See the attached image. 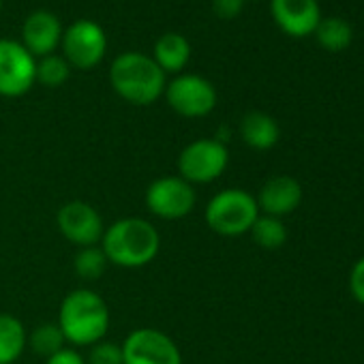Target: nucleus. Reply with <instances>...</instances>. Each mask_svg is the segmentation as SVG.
I'll return each instance as SVG.
<instances>
[{
	"instance_id": "1",
	"label": "nucleus",
	"mask_w": 364,
	"mask_h": 364,
	"mask_svg": "<svg viewBox=\"0 0 364 364\" xmlns=\"http://www.w3.org/2000/svg\"><path fill=\"white\" fill-rule=\"evenodd\" d=\"M101 249L112 266L144 268L152 264L161 251V234L156 225L139 217H124L109 223L101 238Z\"/></svg>"
},
{
	"instance_id": "2",
	"label": "nucleus",
	"mask_w": 364,
	"mask_h": 364,
	"mask_svg": "<svg viewBox=\"0 0 364 364\" xmlns=\"http://www.w3.org/2000/svg\"><path fill=\"white\" fill-rule=\"evenodd\" d=\"M56 323L69 345L90 347L103 341L109 330V306L97 291L80 287L63 298Z\"/></svg>"
},
{
	"instance_id": "3",
	"label": "nucleus",
	"mask_w": 364,
	"mask_h": 364,
	"mask_svg": "<svg viewBox=\"0 0 364 364\" xmlns=\"http://www.w3.org/2000/svg\"><path fill=\"white\" fill-rule=\"evenodd\" d=\"M109 82L114 92L131 105H152L167 86V75L161 67L141 52H124L114 58L109 67Z\"/></svg>"
},
{
	"instance_id": "4",
	"label": "nucleus",
	"mask_w": 364,
	"mask_h": 364,
	"mask_svg": "<svg viewBox=\"0 0 364 364\" xmlns=\"http://www.w3.org/2000/svg\"><path fill=\"white\" fill-rule=\"evenodd\" d=\"M257 217H259V206L255 196L236 187L219 191L204 210L206 225L215 234L225 238L249 234Z\"/></svg>"
},
{
	"instance_id": "5",
	"label": "nucleus",
	"mask_w": 364,
	"mask_h": 364,
	"mask_svg": "<svg viewBox=\"0 0 364 364\" xmlns=\"http://www.w3.org/2000/svg\"><path fill=\"white\" fill-rule=\"evenodd\" d=\"M230 165L228 144L215 137H200L178 154V176L189 185H210L219 180Z\"/></svg>"
},
{
	"instance_id": "6",
	"label": "nucleus",
	"mask_w": 364,
	"mask_h": 364,
	"mask_svg": "<svg viewBox=\"0 0 364 364\" xmlns=\"http://www.w3.org/2000/svg\"><path fill=\"white\" fill-rule=\"evenodd\" d=\"M198 204L196 187L180 176H161L146 189V208L163 221H178L193 213Z\"/></svg>"
},
{
	"instance_id": "7",
	"label": "nucleus",
	"mask_w": 364,
	"mask_h": 364,
	"mask_svg": "<svg viewBox=\"0 0 364 364\" xmlns=\"http://www.w3.org/2000/svg\"><path fill=\"white\" fill-rule=\"evenodd\" d=\"M167 105L182 118H204L217 107V88L198 73H180L163 92Z\"/></svg>"
},
{
	"instance_id": "8",
	"label": "nucleus",
	"mask_w": 364,
	"mask_h": 364,
	"mask_svg": "<svg viewBox=\"0 0 364 364\" xmlns=\"http://www.w3.org/2000/svg\"><path fill=\"white\" fill-rule=\"evenodd\" d=\"M63 56L71 69H95L107 54V35L95 20H77L63 33Z\"/></svg>"
},
{
	"instance_id": "9",
	"label": "nucleus",
	"mask_w": 364,
	"mask_h": 364,
	"mask_svg": "<svg viewBox=\"0 0 364 364\" xmlns=\"http://www.w3.org/2000/svg\"><path fill=\"white\" fill-rule=\"evenodd\" d=\"M37 82V58L16 39H0V97H24Z\"/></svg>"
},
{
	"instance_id": "10",
	"label": "nucleus",
	"mask_w": 364,
	"mask_h": 364,
	"mask_svg": "<svg viewBox=\"0 0 364 364\" xmlns=\"http://www.w3.org/2000/svg\"><path fill=\"white\" fill-rule=\"evenodd\" d=\"M122 364H182V353L169 334L146 326L127 334Z\"/></svg>"
},
{
	"instance_id": "11",
	"label": "nucleus",
	"mask_w": 364,
	"mask_h": 364,
	"mask_svg": "<svg viewBox=\"0 0 364 364\" xmlns=\"http://www.w3.org/2000/svg\"><path fill=\"white\" fill-rule=\"evenodd\" d=\"M56 223L60 234L77 249L101 245L105 223L99 210L82 200H71L58 208Z\"/></svg>"
},
{
	"instance_id": "12",
	"label": "nucleus",
	"mask_w": 364,
	"mask_h": 364,
	"mask_svg": "<svg viewBox=\"0 0 364 364\" xmlns=\"http://www.w3.org/2000/svg\"><path fill=\"white\" fill-rule=\"evenodd\" d=\"M270 16L279 31L291 39L313 37L323 18L319 0H270Z\"/></svg>"
},
{
	"instance_id": "13",
	"label": "nucleus",
	"mask_w": 364,
	"mask_h": 364,
	"mask_svg": "<svg viewBox=\"0 0 364 364\" xmlns=\"http://www.w3.org/2000/svg\"><path fill=\"white\" fill-rule=\"evenodd\" d=\"M63 33L65 28L52 11L37 9L26 18L22 26V46L35 58H43L56 54V48H60L63 41Z\"/></svg>"
},
{
	"instance_id": "14",
	"label": "nucleus",
	"mask_w": 364,
	"mask_h": 364,
	"mask_svg": "<svg viewBox=\"0 0 364 364\" xmlns=\"http://www.w3.org/2000/svg\"><path fill=\"white\" fill-rule=\"evenodd\" d=\"M259 206V215L283 219L291 215L302 202V185L291 176H272L264 182L259 196L255 198Z\"/></svg>"
},
{
	"instance_id": "15",
	"label": "nucleus",
	"mask_w": 364,
	"mask_h": 364,
	"mask_svg": "<svg viewBox=\"0 0 364 364\" xmlns=\"http://www.w3.org/2000/svg\"><path fill=\"white\" fill-rule=\"evenodd\" d=\"M152 60L161 67V71L167 75H180L182 69L191 60V43L185 35L178 33H165L156 39L152 48Z\"/></svg>"
},
{
	"instance_id": "16",
	"label": "nucleus",
	"mask_w": 364,
	"mask_h": 364,
	"mask_svg": "<svg viewBox=\"0 0 364 364\" xmlns=\"http://www.w3.org/2000/svg\"><path fill=\"white\" fill-rule=\"evenodd\" d=\"M240 137L253 150H270L281 139V127L266 112H247L240 120Z\"/></svg>"
},
{
	"instance_id": "17",
	"label": "nucleus",
	"mask_w": 364,
	"mask_h": 364,
	"mask_svg": "<svg viewBox=\"0 0 364 364\" xmlns=\"http://www.w3.org/2000/svg\"><path fill=\"white\" fill-rule=\"evenodd\" d=\"M26 347L28 332L24 323L11 313H0V364H16Z\"/></svg>"
},
{
	"instance_id": "18",
	"label": "nucleus",
	"mask_w": 364,
	"mask_h": 364,
	"mask_svg": "<svg viewBox=\"0 0 364 364\" xmlns=\"http://www.w3.org/2000/svg\"><path fill=\"white\" fill-rule=\"evenodd\" d=\"M313 37L321 50L338 54V52H345L353 43V26L345 18H334V16L321 18Z\"/></svg>"
},
{
	"instance_id": "19",
	"label": "nucleus",
	"mask_w": 364,
	"mask_h": 364,
	"mask_svg": "<svg viewBox=\"0 0 364 364\" xmlns=\"http://www.w3.org/2000/svg\"><path fill=\"white\" fill-rule=\"evenodd\" d=\"M249 234H251L253 242L266 251L281 249L287 240V228H285L283 219L268 217V215H259Z\"/></svg>"
},
{
	"instance_id": "20",
	"label": "nucleus",
	"mask_w": 364,
	"mask_h": 364,
	"mask_svg": "<svg viewBox=\"0 0 364 364\" xmlns=\"http://www.w3.org/2000/svg\"><path fill=\"white\" fill-rule=\"evenodd\" d=\"M67 345H69V343H67V338H65L60 326L54 323V321H46V323L37 326V328L28 334V347H31L35 353L43 355L46 360H48L50 355L58 353L60 349H65Z\"/></svg>"
},
{
	"instance_id": "21",
	"label": "nucleus",
	"mask_w": 364,
	"mask_h": 364,
	"mask_svg": "<svg viewBox=\"0 0 364 364\" xmlns=\"http://www.w3.org/2000/svg\"><path fill=\"white\" fill-rule=\"evenodd\" d=\"M107 266H109V262H107L101 245L80 249L73 259V270L82 281H99L103 277V272L107 270Z\"/></svg>"
},
{
	"instance_id": "22",
	"label": "nucleus",
	"mask_w": 364,
	"mask_h": 364,
	"mask_svg": "<svg viewBox=\"0 0 364 364\" xmlns=\"http://www.w3.org/2000/svg\"><path fill=\"white\" fill-rule=\"evenodd\" d=\"M71 75V65L63 54H50L37 60V82L48 88L63 86Z\"/></svg>"
},
{
	"instance_id": "23",
	"label": "nucleus",
	"mask_w": 364,
	"mask_h": 364,
	"mask_svg": "<svg viewBox=\"0 0 364 364\" xmlns=\"http://www.w3.org/2000/svg\"><path fill=\"white\" fill-rule=\"evenodd\" d=\"M86 364H122V345L107 338L90 345Z\"/></svg>"
},
{
	"instance_id": "24",
	"label": "nucleus",
	"mask_w": 364,
	"mask_h": 364,
	"mask_svg": "<svg viewBox=\"0 0 364 364\" xmlns=\"http://www.w3.org/2000/svg\"><path fill=\"white\" fill-rule=\"evenodd\" d=\"M247 0H213V11L221 20H234L242 14Z\"/></svg>"
},
{
	"instance_id": "25",
	"label": "nucleus",
	"mask_w": 364,
	"mask_h": 364,
	"mask_svg": "<svg viewBox=\"0 0 364 364\" xmlns=\"http://www.w3.org/2000/svg\"><path fill=\"white\" fill-rule=\"evenodd\" d=\"M349 291L364 306V257H360L349 272Z\"/></svg>"
},
{
	"instance_id": "26",
	"label": "nucleus",
	"mask_w": 364,
	"mask_h": 364,
	"mask_svg": "<svg viewBox=\"0 0 364 364\" xmlns=\"http://www.w3.org/2000/svg\"><path fill=\"white\" fill-rule=\"evenodd\" d=\"M46 364H86V358L75 347H65L58 353L50 355Z\"/></svg>"
},
{
	"instance_id": "27",
	"label": "nucleus",
	"mask_w": 364,
	"mask_h": 364,
	"mask_svg": "<svg viewBox=\"0 0 364 364\" xmlns=\"http://www.w3.org/2000/svg\"><path fill=\"white\" fill-rule=\"evenodd\" d=\"M0 11H3V0H0Z\"/></svg>"
}]
</instances>
